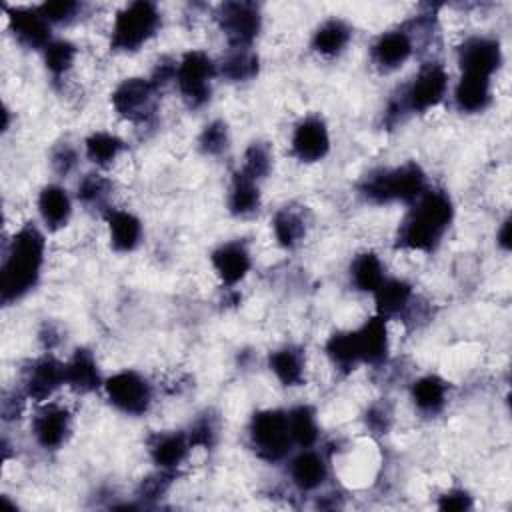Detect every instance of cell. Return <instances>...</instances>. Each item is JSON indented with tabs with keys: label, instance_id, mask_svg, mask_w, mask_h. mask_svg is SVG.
Masks as SVG:
<instances>
[{
	"label": "cell",
	"instance_id": "obj_1",
	"mask_svg": "<svg viewBox=\"0 0 512 512\" xmlns=\"http://www.w3.org/2000/svg\"><path fill=\"white\" fill-rule=\"evenodd\" d=\"M46 240L38 226L26 224L8 240L0 266V298L12 304L24 298L42 276Z\"/></svg>",
	"mask_w": 512,
	"mask_h": 512
},
{
	"label": "cell",
	"instance_id": "obj_2",
	"mask_svg": "<svg viewBox=\"0 0 512 512\" xmlns=\"http://www.w3.org/2000/svg\"><path fill=\"white\" fill-rule=\"evenodd\" d=\"M454 218V204L442 190L428 188L410 204L398 228V244L412 252H432Z\"/></svg>",
	"mask_w": 512,
	"mask_h": 512
},
{
	"label": "cell",
	"instance_id": "obj_3",
	"mask_svg": "<svg viewBox=\"0 0 512 512\" xmlns=\"http://www.w3.org/2000/svg\"><path fill=\"white\" fill-rule=\"evenodd\" d=\"M426 190V174L416 162H404L402 166L374 170L360 184V194L372 204H412Z\"/></svg>",
	"mask_w": 512,
	"mask_h": 512
},
{
	"label": "cell",
	"instance_id": "obj_4",
	"mask_svg": "<svg viewBox=\"0 0 512 512\" xmlns=\"http://www.w3.org/2000/svg\"><path fill=\"white\" fill-rule=\"evenodd\" d=\"M448 92V72L442 64L430 62L404 86V90L390 100L386 108V124L400 122L410 112H428L438 106Z\"/></svg>",
	"mask_w": 512,
	"mask_h": 512
},
{
	"label": "cell",
	"instance_id": "obj_5",
	"mask_svg": "<svg viewBox=\"0 0 512 512\" xmlns=\"http://www.w3.org/2000/svg\"><path fill=\"white\" fill-rule=\"evenodd\" d=\"M160 22L162 14L154 2H130L114 16L110 46L120 52H134L158 32Z\"/></svg>",
	"mask_w": 512,
	"mask_h": 512
},
{
	"label": "cell",
	"instance_id": "obj_6",
	"mask_svg": "<svg viewBox=\"0 0 512 512\" xmlns=\"http://www.w3.org/2000/svg\"><path fill=\"white\" fill-rule=\"evenodd\" d=\"M248 438L256 454L268 462L284 460L294 446L286 412L278 408L258 410L250 420Z\"/></svg>",
	"mask_w": 512,
	"mask_h": 512
},
{
	"label": "cell",
	"instance_id": "obj_7",
	"mask_svg": "<svg viewBox=\"0 0 512 512\" xmlns=\"http://www.w3.org/2000/svg\"><path fill=\"white\" fill-rule=\"evenodd\" d=\"M216 76V62L202 50H190L176 64L174 84L186 106L202 108L212 96V82Z\"/></svg>",
	"mask_w": 512,
	"mask_h": 512
},
{
	"label": "cell",
	"instance_id": "obj_8",
	"mask_svg": "<svg viewBox=\"0 0 512 512\" xmlns=\"http://www.w3.org/2000/svg\"><path fill=\"white\" fill-rule=\"evenodd\" d=\"M108 402L128 416H142L154 402V386L136 370H120L104 380Z\"/></svg>",
	"mask_w": 512,
	"mask_h": 512
},
{
	"label": "cell",
	"instance_id": "obj_9",
	"mask_svg": "<svg viewBox=\"0 0 512 512\" xmlns=\"http://www.w3.org/2000/svg\"><path fill=\"white\" fill-rule=\"evenodd\" d=\"M216 22L230 48H250L262 30L260 8L252 2H224L216 10Z\"/></svg>",
	"mask_w": 512,
	"mask_h": 512
},
{
	"label": "cell",
	"instance_id": "obj_10",
	"mask_svg": "<svg viewBox=\"0 0 512 512\" xmlns=\"http://www.w3.org/2000/svg\"><path fill=\"white\" fill-rule=\"evenodd\" d=\"M158 88L150 82V78H126L122 80L112 96V108L130 122H148L156 112Z\"/></svg>",
	"mask_w": 512,
	"mask_h": 512
},
{
	"label": "cell",
	"instance_id": "obj_11",
	"mask_svg": "<svg viewBox=\"0 0 512 512\" xmlns=\"http://www.w3.org/2000/svg\"><path fill=\"white\" fill-rule=\"evenodd\" d=\"M292 156L300 162L312 164L322 160L330 152V132L320 116L302 118L290 138Z\"/></svg>",
	"mask_w": 512,
	"mask_h": 512
},
{
	"label": "cell",
	"instance_id": "obj_12",
	"mask_svg": "<svg viewBox=\"0 0 512 512\" xmlns=\"http://www.w3.org/2000/svg\"><path fill=\"white\" fill-rule=\"evenodd\" d=\"M460 74H478L492 78L502 64V48L498 40L488 36H470L458 48Z\"/></svg>",
	"mask_w": 512,
	"mask_h": 512
},
{
	"label": "cell",
	"instance_id": "obj_13",
	"mask_svg": "<svg viewBox=\"0 0 512 512\" xmlns=\"http://www.w3.org/2000/svg\"><path fill=\"white\" fill-rule=\"evenodd\" d=\"M64 384H66L64 362H60L48 354V356L34 360L26 368L24 380H22V392L26 394L28 400L46 402Z\"/></svg>",
	"mask_w": 512,
	"mask_h": 512
},
{
	"label": "cell",
	"instance_id": "obj_14",
	"mask_svg": "<svg viewBox=\"0 0 512 512\" xmlns=\"http://www.w3.org/2000/svg\"><path fill=\"white\" fill-rule=\"evenodd\" d=\"M6 16L10 30L18 44L30 50H44L54 38H52V24L40 14V10L34 8H8Z\"/></svg>",
	"mask_w": 512,
	"mask_h": 512
},
{
	"label": "cell",
	"instance_id": "obj_15",
	"mask_svg": "<svg viewBox=\"0 0 512 512\" xmlns=\"http://www.w3.org/2000/svg\"><path fill=\"white\" fill-rule=\"evenodd\" d=\"M70 412L60 404H44L32 418V436L44 450L60 448L70 436Z\"/></svg>",
	"mask_w": 512,
	"mask_h": 512
},
{
	"label": "cell",
	"instance_id": "obj_16",
	"mask_svg": "<svg viewBox=\"0 0 512 512\" xmlns=\"http://www.w3.org/2000/svg\"><path fill=\"white\" fill-rule=\"evenodd\" d=\"M414 52V36L412 30L406 28H394L384 34H380L372 48H370V58L376 68L384 72H392L412 56Z\"/></svg>",
	"mask_w": 512,
	"mask_h": 512
},
{
	"label": "cell",
	"instance_id": "obj_17",
	"mask_svg": "<svg viewBox=\"0 0 512 512\" xmlns=\"http://www.w3.org/2000/svg\"><path fill=\"white\" fill-rule=\"evenodd\" d=\"M210 262H212V268H214L216 276L226 286L238 284L252 268L250 250L240 240H228V242L220 244L210 254Z\"/></svg>",
	"mask_w": 512,
	"mask_h": 512
},
{
	"label": "cell",
	"instance_id": "obj_18",
	"mask_svg": "<svg viewBox=\"0 0 512 512\" xmlns=\"http://www.w3.org/2000/svg\"><path fill=\"white\" fill-rule=\"evenodd\" d=\"M190 450L192 446H190L188 434L182 430L156 432L148 440V454L158 470L176 472V468L188 458Z\"/></svg>",
	"mask_w": 512,
	"mask_h": 512
},
{
	"label": "cell",
	"instance_id": "obj_19",
	"mask_svg": "<svg viewBox=\"0 0 512 512\" xmlns=\"http://www.w3.org/2000/svg\"><path fill=\"white\" fill-rule=\"evenodd\" d=\"M358 354L362 364L380 366L386 362L390 352V338H388V326L382 316L368 318L360 328L354 330Z\"/></svg>",
	"mask_w": 512,
	"mask_h": 512
},
{
	"label": "cell",
	"instance_id": "obj_20",
	"mask_svg": "<svg viewBox=\"0 0 512 512\" xmlns=\"http://www.w3.org/2000/svg\"><path fill=\"white\" fill-rule=\"evenodd\" d=\"M288 474L292 484L302 492L318 490L328 478V464L322 452L314 448H300L298 454L290 458Z\"/></svg>",
	"mask_w": 512,
	"mask_h": 512
},
{
	"label": "cell",
	"instance_id": "obj_21",
	"mask_svg": "<svg viewBox=\"0 0 512 512\" xmlns=\"http://www.w3.org/2000/svg\"><path fill=\"white\" fill-rule=\"evenodd\" d=\"M104 220L108 238L116 252H132L142 242V222L136 214L122 208H106Z\"/></svg>",
	"mask_w": 512,
	"mask_h": 512
},
{
	"label": "cell",
	"instance_id": "obj_22",
	"mask_svg": "<svg viewBox=\"0 0 512 512\" xmlns=\"http://www.w3.org/2000/svg\"><path fill=\"white\" fill-rule=\"evenodd\" d=\"M64 374H66V386H70L80 394L94 392L96 388L104 386V378L100 374L96 356L86 348H78L64 362Z\"/></svg>",
	"mask_w": 512,
	"mask_h": 512
},
{
	"label": "cell",
	"instance_id": "obj_23",
	"mask_svg": "<svg viewBox=\"0 0 512 512\" xmlns=\"http://www.w3.org/2000/svg\"><path fill=\"white\" fill-rule=\"evenodd\" d=\"M492 102V78L478 74H460L454 88V104L460 112L478 114Z\"/></svg>",
	"mask_w": 512,
	"mask_h": 512
},
{
	"label": "cell",
	"instance_id": "obj_24",
	"mask_svg": "<svg viewBox=\"0 0 512 512\" xmlns=\"http://www.w3.org/2000/svg\"><path fill=\"white\" fill-rule=\"evenodd\" d=\"M376 314L384 320L406 316L408 308L414 302L412 286L402 278H386L374 292Z\"/></svg>",
	"mask_w": 512,
	"mask_h": 512
},
{
	"label": "cell",
	"instance_id": "obj_25",
	"mask_svg": "<svg viewBox=\"0 0 512 512\" xmlns=\"http://www.w3.org/2000/svg\"><path fill=\"white\" fill-rule=\"evenodd\" d=\"M38 214L48 230H60L72 216V198L60 184H46L38 194Z\"/></svg>",
	"mask_w": 512,
	"mask_h": 512
},
{
	"label": "cell",
	"instance_id": "obj_26",
	"mask_svg": "<svg viewBox=\"0 0 512 512\" xmlns=\"http://www.w3.org/2000/svg\"><path fill=\"white\" fill-rule=\"evenodd\" d=\"M410 398L418 412L424 416H436L448 402V384L436 374L420 376L410 388Z\"/></svg>",
	"mask_w": 512,
	"mask_h": 512
},
{
	"label": "cell",
	"instance_id": "obj_27",
	"mask_svg": "<svg viewBox=\"0 0 512 512\" xmlns=\"http://www.w3.org/2000/svg\"><path fill=\"white\" fill-rule=\"evenodd\" d=\"M352 40V28L340 18L322 22L312 34V50L324 58H334L346 50Z\"/></svg>",
	"mask_w": 512,
	"mask_h": 512
},
{
	"label": "cell",
	"instance_id": "obj_28",
	"mask_svg": "<svg viewBox=\"0 0 512 512\" xmlns=\"http://www.w3.org/2000/svg\"><path fill=\"white\" fill-rule=\"evenodd\" d=\"M262 198H260V188L258 182L244 172H234L230 188H228V210L230 214L238 218L252 216L260 210Z\"/></svg>",
	"mask_w": 512,
	"mask_h": 512
},
{
	"label": "cell",
	"instance_id": "obj_29",
	"mask_svg": "<svg viewBox=\"0 0 512 512\" xmlns=\"http://www.w3.org/2000/svg\"><path fill=\"white\" fill-rule=\"evenodd\" d=\"M268 368L282 386H300L304 380V352L296 346H282L268 356Z\"/></svg>",
	"mask_w": 512,
	"mask_h": 512
},
{
	"label": "cell",
	"instance_id": "obj_30",
	"mask_svg": "<svg viewBox=\"0 0 512 512\" xmlns=\"http://www.w3.org/2000/svg\"><path fill=\"white\" fill-rule=\"evenodd\" d=\"M218 66V76L226 78L228 82H248L260 70V58L250 48H230Z\"/></svg>",
	"mask_w": 512,
	"mask_h": 512
},
{
	"label": "cell",
	"instance_id": "obj_31",
	"mask_svg": "<svg viewBox=\"0 0 512 512\" xmlns=\"http://www.w3.org/2000/svg\"><path fill=\"white\" fill-rule=\"evenodd\" d=\"M386 268L378 254L374 252H360L354 256L350 264V282L356 290L360 292H370L374 294L378 286L386 280Z\"/></svg>",
	"mask_w": 512,
	"mask_h": 512
},
{
	"label": "cell",
	"instance_id": "obj_32",
	"mask_svg": "<svg viewBox=\"0 0 512 512\" xmlns=\"http://www.w3.org/2000/svg\"><path fill=\"white\" fill-rule=\"evenodd\" d=\"M286 418H288V428H290L294 446L312 448L318 442L320 428H318L316 412L312 406H308V404L294 406L286 412Z\"/></svg>",
	"mask_w": 512,
	"mask_h": 512
},
{
	"label": "cell",
	"instance_id": "obj_33",
	"mask_svg": "<svg viewBox=\"0 0 512 512\" xmlns=\"http://www.w3.org/2000/svg\"><path fill=\"white\" fill-rule=\"evenodd\" d=\"M122 150H124V140L106 130H96L84 140L86 158L100 168L110 166L122 154Z\"/></svg>",
	"mask_w": 512,
	"mask_h": 512
},
{
	"label": "cell",
	"instance_id": "obj_34",
	"mask_svg": "<svg viewBox=\"0 0 512 512\" xmlns=\"http://www.w3.org/2000/svg\"><path fill=\"white\" fill-rule=\"evenodd\" d=\"M272 232L280 246H284V248L298 246L306 236V222H304L302 212H298L296 208H290V206L280 208L274 214Z\"/></svg>",
	"mask_w": 512,
	"mask_h": 512
},
{
	"label": "cell",
	"instance_id": "obj_35",
	"mask_svg": "<svg viewBox=\"0 0 512 512\" xmlns=\"http://www.w3.org/2000/svg\"><path fill=\"white\" fill-rule=\"evenodd\" d=\"M326 356L330 358L332 366L344 374L352 372L358 364H362L354 330L332 334L326 342Z\"/></svg>",
	"mask_w": 512,
	"mask_h": 512
},
{
	"label": "cell",
	"instance_id": "obj_36",
	"mask_svg": "<svg viewBox=\"0 0 512 512\" xmlns=\"http://www.w3.org/2000/svg\"><path fill=\"white\" fill-rule=\"evenodd\" d=\"M44 66L50 72V76L54 80L62 78L74 64L76 56H78V48L76 44H72L70 40L64 38H54L44 50Z\"/></svg>",
	"mask_w": 512,
	"mask_h": 512
},
{
	"label": "cell",
	"instance_id": "obj_37",
	"mask_svg": "<svg viewBox=\"0 0 512 512\" xmlns=\"http://www.w3.org/2000/svg\"><path fill=\"white\" fill-rule=\"evenodd\" d=\"M110 192H112V182L98 172L84 174L76 188L78 200L88 208H106V200Z\"/></svg>",
	"mask_w": 512,
	"mask_h": 512
},
{
	"label": "cell",
	"instance_id": "obj_38",
	"mask_svg": "<svg viewBox=\"0 0 512 512\" xmlns=\"http://www.w3.org/2000/svg\"><path fill=\"white\" fill-rule=\"evenodd\" d=\"M270 170H272V152H270L268 144L252 142L244 152L240 172H244L246 176L260 182L262 178H266L270 174Z\"/></svg>",
	"mask_w": 512,
	"mask_h": 512
},
{
	"label": "cell",
	"instance_id": "obj_39",
	"mask_svg": "<svg viewBox=\"0 0 512 512\" xmlns=\"http://www.w3.org/2000/svg\"><path fill=\"white\" fill-rule=\"evenodd\" d=\"M228 144H230V134L224 120L208 122L198 136V148L202 150V154H208V156L222 154L228 148Z\"/></svg>",
	"mask_w": 512,
	"mask_h": 512
},
{
	"label": "cell",
	"instance_id": "obj_40",
	"mask_svg": "<svg viewBox=\"0 0 512 512\" xmlns=\"http://www.w3.org/2000/svg\"><path fill=\"white\" fill-rule=\"evenodd\" d=\"M190 446L192 448H212L218 440V420L216 416L204 412L202 416H198L190 428L186 430Z\"/></svg>",
	"mask_w": 512,
	"mask_h": 512
},
{
	"label": "cell",
	"instance_id": "obj_41",
	"mask_svg": "<svg viewBox=\"0 0 512 512\" xmlns=\"http://www.w3.org/2000/svg\"><path fill=\"white\" fill-rule=\"evenodd\" d=\"M36 8L40 10V14L50 24H66V22L78 18V14L82 12L84 4L70 2V0H58V2H44V4H40Z\"/></svg>",
	"mask_w": 512,
	"mask_h": 512
},
{
	"label": "cell",
	"instance_id": "obj_42",
	"mask_svg": "<svg viewBox=\"0 0 512 512\" xmlns=\"http://www.w3.org/2000/svg\"><path fill=\"white\" fill-rule=\"evenodd\" d=\"M172 478H174V472H168V470H158L156 474L148 476L146 480H142L140 484V490H138V496L142 500H156V498H162L170 484H172Z\"/></svg>",
	"mask_w": 512,
	"mask_h": 512
},
{
	"label": "cell",
	"instance_id": "obj_43",
	"mask_svg": "<svg viewBox=\"0 0 512 512\" xmlns=\"http://www.w3.org/2000/svg\"><path fill=\"white\" fill-rule=\"evenodd\" d=\"M50 162H52V168L56 174L60 176H66L70 174L76 164H78V150L68 144V142H62L58 144L54 150H52V156H50Z\"/></svg>",
	"mask_w": 512,
	"mask_h": 512
},
{
	"label": "cell",
	"instance_id": "obj_44",
	"mask_svg": "<svg viewBox=\"0 0 512 512\" xmlns=\"http://www.w3.org/2000/svg\"><path fill=\"white\" fill-rule=\"evenodd\" d=\"M364 420L374 434H386L392 426V408L388 402H376L366 410Z\"/></svg>",
	"mask_w": 512,
	"mask_h": 512
},
{
	"label": "cell",
	"instance_id": "obj_45",
	"mask_svg": "<svg viewBox=\"0 0 512 512\" xmlns=\"http://www.w3.org/2000/svg\"><path fill=\"white\" fill-rule=\"evenodd\" d=\"M438 508L448 512H464L472 508V496L462 488H452L438 498Z\"/></svg>",
	"mask_w": 512,
	"mask_h": 512
},
{
	"label": "cell",
	"instance_id": "obj_46",
	"mask_svg": "<svg viewBox=\"0 0 512 512\" xmlns=\"http://www.w3.org/2000/svg\"><path fill=\"white\" fill-rule=\"evenodd\" d=\"M498 244L508 250L510 248V220H504L502 226H500V232H498Z\"/></svg>",
	"mask_w": 512,
	"mask_h": 512
}]
</instances>
